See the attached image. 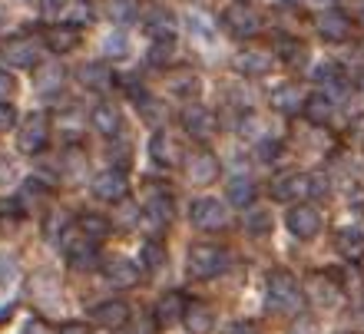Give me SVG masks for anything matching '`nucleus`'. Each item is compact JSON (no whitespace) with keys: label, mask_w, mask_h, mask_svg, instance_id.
Listing matches in <instances>:
<instances>
[{"label":"nucleus","mask_w":364,"mask_h":334,"mask_svg":"<svg viewBox=\"0 0 364 334\" xmlns=\"http://www.w3.org/2000/svg\"><path fill=\"white\" fill-rule=\"evenodd\" d=\"M149 199H146V215L156 222V225H169L173 222V212H176V205H173V195L166 192V185H149Z\"/></svg>","instance_id":"obj_24"},{"label":"nucleus","mask_w":364,"mask_h":334,"mask_svg":"<svg viewBox=\"0 0 364 334\" xmlns=\"http://www.w3.org/2000/svg\"><path fill=\"white\" fill-rule=\"evenodd\" d=\"M90 318H93L100 328H106V331H119V328H126L129 321H133V311H129V305H126V301L113 298V301H103V305H96Z\"/></svg>","instance_id":"obj_16"},{"label":"nucleus","mask_w":364,"mask_h":334,"mask_svg":"<svg viewBox=\"0 0 364 334\" xmlns=\"http://www.w3.org/2000/svg\"><path fill=\"white\" fill-rule=\"evenodd\" d=\"M90 126H93L100 136H106V139H116L119 129H123V113H119L113 103H96L93 113H90Z\"/></svg>","instance_id":"obj_20"},{"label":"nucleus","mask_w":364,"mask_h":334,"mask_svg":"<svg viewBox=\"0 0 364 334\" xmlns=\"http://www.w3.org/2000/svg\"><path fill=\"white\" fill-rule=\"evenodd\" d=\"M225 195H229L232 205L249 209L252 202H255V195H259V189H255V182H252L249 176H235V179H229V185H225Z\"/></svg>","instance_id":"obj_31"},{"label":"nucleus","mask_w":364,"mask_h":334,"mask_svg":"<svg viewBox=\"0 0 364 334\" xmlns=\"http://www.w3.org/2000/svg\"><path fill=\"white\" fill-rule=\"evenodd\" d=\"M182 325H186L189 334H212V328H215V311H212L205 301H186Z\"/></svg>","instance_id":"obj_22"},{"label":"nucleus","mask_w":364,"mask_h":334,"mask_svg":"<svg viewBox=\"0 0 364 334\" xmlns=\"http://www.w3.org/2000/svg\"><path fill=\"white\" fill-rule=\"evenodd\" d=\"M14 179H17V169H14V163H10L7 156H0V189H4V185H10Z\"/></svg>","instance_id":"obj_48"},{"label":"nucleus","mask_w":364,"mask_h":334,"mask_svg":"<svg viewBox=\"0 0 364 334\" xmlns=\"http://www.w3.org/2000/svg\"><path fill=\"white\" fill-rule=\"evenodd\" d=\"M90 192H93L100 202H119L129 195V179H126L123 169H106L100 172V176H93V182H90Z\"/></svg>","instance_id":"obj_12"},{"label":"nucleus","mask_w":364,"mask_h":334,"mask_svg":"<svg viewBox=\"0 0 364 334\" xmlns=\"http://www.w3.org/2000/svg\"><path fill=\"white\" fill-rule=\"evenodd\" d=\"M301 291H305V301L311 298L318 308H338L341 305V285H338V278H331L328 271H311L308 275V281L301 285Z\"/></svg>","instance_id":"obj_8"},{"label":"nucleus","mask_w":364,"mask_h":334,"mask_svg":"<svg viewBox=\"0 0 364 334\" xmlns=\"http://www.w3.org/2000/svg\"><path fill=\"white\" fill-rule=\"evenodd\" d=\"M126 53H129V40H126L123 30H116V33H109V40H106V57L123 60Z\"/></svg>","instance_id":"obj_42"},{"label":"nucleus","mask_w":364,"mask_h":334,"mask_svg":"<svg viewBox=\"0 0 364 334\" xmlns=\"http://www.w3.org/2000/svg\"><path fill=\"white\" fill-rule=\"evenodd\" d=\"M17 93V80L10 77L7 70H0V103H10Z\"/></svg>","instance_id":"obj_45"},{"label":"nucleus","mask_w":364,"mask_h":334,"mask_svg":"<svg viewBox=\"0 0 364 334\" xmlns=\"http://www.w3.org/2000/svg\"><path fill=\"white\" fill-rule=\"evenodd\" d=\"M146 30H149L153 40H176V17L166 7H156L146 17Z\"/></svg>","instance_id":"obj_30"},{"label":"nucleus","mask_w":364,"mask_h":334,"mask_svg":"<svg viewBox=\"0 0 364 334\" xmlns=\"http://www.w3.org/2000/svg\"><path fill=\"white\" fill-rule=\"evenodd\" d=\"M63 4H67V0H40V10H43L47 17H60Z\"/></svg>","instance_id":"obj_51"},{"label":"nucleus","mask_w":364,"mask_h":334,"mask_svg":"<svg viewBox=\"0 0 364 334\" xmlns=\"http://www.w3.org/2000/svg\"><path fill=\"white\" fill-rule=\"evenodd\" d=\"M335 249H338V255L348 258V262L364 258V232L361 229H341L335 235Z\"/></svg>","instance_id":"obj_29"},{"label":"nucleus","mask_w":364,"mask_h":334,"mask_svg":"<svg viewBox=\"0 0 364 334\" xmlns=\"http://www.w3.org/2000/svg\"><path fill=\"white\" fill-rule=\"evenodd\" d=\"M229 265V255L225 249L219 245H209V242H202V245H192L189 249V275L196 281H212V278H219Z\"/></svg>","instance_id":"obj_3"},{"label":"nucleus","mask_w":364,"mask_h":334,"mask_svg":"<svg viewBox=\"0 0 364 334\" xmlns=\"http://www.w3.org/2000/svg\"><path fill=\"white\" fill-rule=\"evenodd\" d=\"M285 225L295 239L311 242L318 232H321V212H318V205H311L308 199L291 202V209H288V215H285Z\"/></svg>","instance_id":"obj_6"},{"label":"nucleus","mask_w":364,"mask_h":334,"mask_svg":"<svg viewBox=\"0 0 364 334\" xmlns=\"http://www.w3.org/2000/svg\"><path fill=\"white\" fill-rule=\"evenodd\" d=\"M136 103H139V116H143L146 123H163V103L149 99L146 93L136 96Z\"/></svg>","instance_id":"obj_41"},{"label":"nucleus","mask_w":364,"mask_h":334,"mask_svg":"<svg viewBox=\"0 0 364 334\" xmlns=\"http://www.w3.org/2000/svg\"><path fill=\"white\" fill-rule=\"evenodd\" d=\"M83 169H87V153L80 146H70L67 153H63V172H67L70 179H77Z\"/></svg>","instance_id":"obj_39"},{"label":"nucleus","mask_w":364,"mask_h":334,"mask_svg":"<svg viewBox=\"0 0 364 334\" xmlns=\"http://www.w3.org/2000/svg\"><path fill=\"white\" fill-rule=\"evenodd\" d=\"M63 67L60 63H43V67H37V90L43 96H50V93H57L60 86H63Z\"/></svg>","instance_id":"obj_33"},{"label":"nucleus","mask_w":364,"mask_h":334,"mask_svg":"<svg viewBox=\"0 0 364 334\" xmlns=\"http://www.w3.org/2000/svg\"><path fill=\"white\" fill-rule=\"evenodd\" d=\"M318 83H325V86H335V90H345V77H341V67H321L318 70Z\"/></svg>","instance_id":"obj_44"},{"label":"nucleus","mask_w":364,"mask_h":334,"mask_svg":"<svg viewBox=\"0 0 364 334\" xmlns=\"http://www.w3.org/2000/svg\"><path fill=\"white\" fill-rule=\"evenodd\" d=\"M139 262H143L146 271H159V268H166V262H169V252H166V245L159 239H149V242H143Z\"/></svg>","instance_id":"obj_34"},{"label":"nucleus","mask_w":364,"mask_h":334,"mask_svg":"<svg viewBox=\"0 0 364 334\" xmlns=\"http://www.w3.org/2000/svg\"><path fill=\"white\" fill-rule=\"evenodd\" d=\"M265 308L272 315H295L305 308V291H301V281H298L291 271L285 268H275L265 275Z\"/></svg>","instance_id":"obj_1"},{"label":"nucleus","mask_w":364,"mask_h":334,"mask_svg":"<svg viewBox=\"0 0 364 334\" xmlns=\"http://www.w3.org/2000/svg\"><path fill=\"white\" fill-rule=\"evenodd\" d=\"M229 334H262V328L255 325V321H235V325L229 328Z\"/></svg>","instance_id":"obj_49"},{"label":"nucleus","mask_w":364,"mask_h":334,"mask_svg":"<svg viewBox=\"0 0 364 334\" xmlns=\"http://www.w3.org/2000/svg\"><path fill=\"white\" fill-rule=\"evenodd\" d=\"M189 219H192V225L199 232H225L232 225V219H229V209L222 205L219 199H196L189 205Z\"/></svg>","instance_id":"obj_5"},{"label":"nucleus","mask_w":364,"mask_h":334,"mask_svg":"<svg viewBox=\"0 0 364 334\" xmlns=\"http://www.w3.org/2000/svg\"><path fill=\"white\" fill-rule=\"evenodd\" d=\"M47 199H50L47 185H43L40 179H27L23 182V189H20V195H17V205H20L23 215H37V212L47 205Z\"/></svg>","instance_id":"obj_28"},{"label":"nucleus","mask_w":364,"mask_h":334,"mask_svg":"<svg viewBox=\"0 0 364 334\" xmlns=\"http://www.w3.org/2000/svg\"><path fill=\"white\" fill-rule=\"evenodd\" d=\"M106 17L113 23H133L139 17V0H106Z\"/></svg>","instance_id":"obj_35"},{"label":"nucleus","mask_w":364,"mask_h":334,"mask_svg":"<svg viewBox=\"0 0 364 334\" xmlns=\"http://www.w3.org/2000/svg\"><path fill=\"white\" fill-rule=\"evenodd\" d=\"M169 90L179 99H196L202 90V77L192 67H176V70H169Z\"/></svg>","instance_id":"obj_26"},{"label":"nucleus","mask_w":364,"mask_h":334,"mask_svg":"<svg viewBox=\"0 0 364 334\" xmlns=\"http://www.w3.org/2000/svg\"><path fill=\"white\" fill-rule=\"evenodd\" d=\"M27 334H47V328L40 325V321H30V328H27Z\"/></svg>","instance_id":"obj_52"},{"label":"nucleus","mask_w":364,"mask_h":334,"mask_svg":"<svg viewBox=\"0 0 364 334\" xmlns=\"http://www.w3.org/2000/svg\"><path fill=\"white\" fill-rule=\"evenodd\" d=\"M308 189H311V172H298V169H291V172H282V176H275L272 179V199L275 202H301V199H308Z\"/></svg>","instance_id":"obj_9"},{"label":"nucleus","mask_w":364,"mask_h":334,"mask_svg":"<svg viewBox=\"0 0 364 334\" xmlns=\"http://www.w3.org/2000/svg\"><path fill=\"white\" fill-rule=\"evenodd\" d=\"M179 123H182V129L196 139V143H209L212 136H215V129H219L215 113H212L209 106H202V103H189V106H186V109L179 113Z\"/></svg>","instance_id":"obj_7"},{"label":"nucleus","mask_w":364,"mask_h":334,"mask_svg":"<svg viewBox=\"0 0 364 334\" xmlns=\"http://www.w3.org/2000/svg\"><path fill=\"white\" fill-rule=\"evenodd\" d=\"M275 57H282V63H285V67H305L308 47L301 43V40H285V43L278 47Z\"/></svg>","instance_id":"obj_36"},{"label":"nucleus","mask_w":364,"mask_h":334,"mask_svg":"<svg viewBox=\"0 0 364 334\" xmlns=\"http://www.w3.org/2000/svg\"><path fill=\"white\" fill-rule=\"evenodd\" d=\"M245 225H249L252 235H265L272 229V215L265 209H255L252 215H245Z\"/></svg>","instance_id":"obj_43"},{"label":"nucleus","mask_w":364,"mask_h":334,"mask_svg":"<svg viewBox=\"0 0 364 334\" xmlns=\"http://www.w3.org/2000/svg\"><path fill=\"white\" fill-rule=\"evenodd\" d=\"M301 116L311 126H328L335 119V99L325 93H308L305 103H301Z\"/></svg>","instance_id":"obj_23"},{"label":"nucleus","mask_w":364,"mask_h":334,"mask_svg":"<svg viewBox=\"0 0 364 334\" xmlns=\"http://www.w3.org/2000/svg\"><path fill=\"white\" fill-rule=\"evenodd\" d=\"M315 30L321 33V40H328V43H345V40L351 37L355 23H351V17H348L341 7H328L315 17Z\"/></svg>","instance_id":"obj_11"},{"label":"nucleus","mask_w":364,"mask_h":334,"mask_svg":"<svg viewBox=\"0 0 364 334\" xmlns=\"http://www.w3.org/2000/svg\"><path fill=\"white\" fill-rule=\"evenodd\" d=\"M37 57H40V47L33 37H10L4 43V60L10 67H37Z\"/></svg>","instance_id":"obj_19"},{"label":"nucleus","mask_w":364,"mask_h":334,"mask_svg":"<svg viewBox=\"0 0 364 334\" xmlns=\"http://www.w3.org/2000/svg\"><path fill=\"white\" fill-rule=\"evenodd\" d=\"M149 156H153L156 166H163V169H173V166L182 163V149L176 143V136H169L166 129H156L153 139H149Z\"/></svg>","instance_id":"obj_18"},{"label":"nucleus","mask_w":364,"mask_h":334,"mask_svg":"<svg viewBox=\"0 0 364 334\" xmlns=\"http://www.w3.org/2000/svg\"><path fill=\"white\" fill-rule=\"evenodd\" d=\"M219 159H215V153H209V149H196V153L186 156V176H189L192 185H212V182L219 179Z\"/></svg>","instance_id":"obj_13"},{"label":"nucleus","mask_w":364,"mask_h":334,"mask_svg":"<svg viewBox=\"0 0 364 334\" xmlns=\"http://www.w3.org/2000/svg\"><path fill=\"white\" fill-rule=\"evenodd\" d=\"M103 278L116 291H129V288H136L143 281V268L136 262H129V258H109L103 265Z\"/></svg>","instance_id":"obj_14"},{"label":"nucleus","mask_w":364,"mask_h":334,"mask_svg":"<svg viewBox=\"0 0 364 334\" xmlns=\"http://www.w3.org/2000/svg\"><path fill=\"white\" fill-rule=\"evenodd\" d=\"M43 43H47L50 53L63 57V53L80 47V27H73V23H53V27L43 33Z\"/></svg>","instance_id":"obj_21"},{"label":"nucleus","mask_w":364,"mask_h":334,"mask_svg":"<svg viewBox=\"0 0 364 334\" xmlns=\"http://www.w3.org/2000/svg\"><path fill=\"white\" fill-rule=\"evenodd\" d=\"M222 27L229 30L232 37L252 40V37H259L262 33L265 20H262V14H259L255 4H249V0H235V4H229V7L222 10Z\"/></svg>","instance_id":"obj_2"},{"label":"nucleus","mask_w":364,"mask_h":334,"mask_svg":"<svg viewBox=\"0 0 364 334\" xmlns=\"http://www.w3.org/2000/svg\"><path fill=\"white\" fill-rule=\"evenodd\" d=\"M63 255H67V265L73 271H93L100 265V245L93 239H77V242H67L63 245Z\"/></svg>","instance_id":"obj_15"},{"label":"nucleus","mask_w":364,"mask_h":334,"mask_svg":"<svg viewBox=\"0 0 364 334\" xmlns=\"http://www.w3.org/2000/svg\"><path fill=\"white\" fill-rule=\"evenodd\" d=\"M288 334H321V325L311 311H295L288 321Z\"/></svg>","instance_id":"obj_37"},{"label":"nucleus","mask_w":364,"mask_h":334,"mask_svg":"<svg viewBox=\"0 0 364 334\" xmlns=\"http://www.w3.org/2000/svg\"><path fill=\"white\" fill-rule=\"evenodd\" d=\"M272 67H275V53L269 47H245L235 53V73H242L249 80L269 77Z\"/></svg>","instance_id":"obj_10"},{"label":"nucleus","mask_w":364,"mask_h":334,"mask_svg":"<svg viewBox=\"0 0 364 334\" xmlns=\"http://www.w3.org/2000/svg\"><path fill=\"white\" fill-rule=\"evenodd\" d=\"M186 301L189 298L182 295V291H166V295H159V301H156L153 308V321L156 328H173L182 321V311H186Z\"/></svg>","instance_id":"obj_17"},{"label":"nucleus","mask_w":364,"mask_h":334,"mask_svg":"<svg viewBox=\"0 0 364 334\" xmlns=\"http://www.w3.org/2000/svg\"><path fill=\"white\" fill-rule=\"evenodd\" d=\"M70 222L63 212H53V219L47 222V239H60V229H67Z\"/></svg>","instance_id":"obj_47"},{"label":"nucleus","mask_w":364,"mask_h":334,"mask_svg":"<svg viewBox=\"0 0 364 334\" xmlns=\"http://www.w3.org/2000/svg\"><path fill=\"white\" fill-rule=\"evenodd\" d=\"M77 80L83 86H87V90H96V93H106V90H109V86H113V70L106 67L103 60H93V63H83V67L77 70Z\"/></svg>","instance_id":"obj_25"},{"label":"nucleus","mask_w":364,"mask_h":334,"mask_svg":"<svg viewBox=\"0 0 364 334\" xmlns=\"http://www.w3.org/2000/svg\"><path fill=\"white\" fill-rule=\"evenodd\" d=\"M355 83H358V90H361V93H364V67L358 70V80H355Z\"/></svg>","instance_id":"obj_53"},{"label":"nucleus","mask_w":364,"mask_h":334,"mask_svg":"<svg viewBox=\"0 0 364 334\" xmlns=\"http://www.w3.org/2000/svg\"><path fill=\"white\" fill-rule=\"evenodd\" d=\"M47 143H50V116L43 113V109H37V113H30L27 119H23V126H20L17 149L23 156H37L47 149Z\"/></svg>","instance_id":"obj_4"},{"label":"nucleus","mask_w":364,"mask_h":334,"mask_svg":"<svg viewBox=\"0 0 364 334\" xmlns=\"http://www.w3.org/2000/svg\"><path fill=\"white\" fill-rule=\"evenodd\" d=\"M17 126V109L10 103H0V133H10Z\"/></svg>","instance_id":"obj_46"},{"label":"nucleus","mask_w":364,"mask_h":334,"mask_svg":"<svg viewBox=\"0 0 364 334\" xmlns=\"http://www.w3.org/2000/svg\"><path fill=\"white\" fill-rule=\"evenodd\" d=\"M116 205H119V209H116V225H119V229H133L136 222L143 219V215H139V205H136V202H129V199H119L116 202Z\"/></svg>","instance_id":"obj_38"},{"label":"nucleus","mask_w":364,"mask_h":334,"mask_svg":"<svg viewBox=\"0 0 364 334\" xmlns=\"http://www.w3.org/2000/svg\"><path fill=\"white\" fill-rule=\"evenodd\" d=\"M301 103H305V93H301V86L295 83H282L272 93V109L282 116H298L301 113Z\"/></svg>","instance_id":"obj_27"},{"label":"nucleus","mask_w":364,"mask_h":334,"mask_svg":"<svg viewBox=\"0 0 364 334\" xmlns=\"http://www.w3.org/2000/svg\"><path fill=\"white\" fill-rule=\"evenodd\" d=\"M77 225H80V232H83L87 239H93V242L106 239V235L113 232V222L106 219V215H100V212H83Z\"/></svg>","instance_id":"obj_32"},{"label":"nucleus","mask_w":364,"mask_h":334,"mask_svg":"<svg viewBox=\"0 0 364 334\" xmlns=\"http://www.w3.org/2000/svg\"><path fill=\"white\" fill-rule=\"evenodd\" d=\"M173 50H176V40H153V47H149V63H153V67H169Z\"/></svg>","instance_id":"obj_40"},{"label":"nucleus","mask_w":364,"mask_h":334,"mask_svg":"<svg viewBox=\"0 0 364 334\" xmlns=\"http://www.w3.org/2000/svg\"><path fill=\"white\" fill-rule=\"evenodd\" d=\"M57 334H93V331H90L87 321H67V325L60 328Z\"/></svg>","instance_id":"obj_50"}]
</instances>
